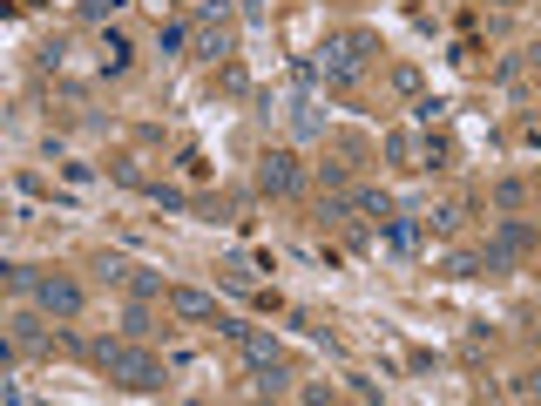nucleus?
<instances>
[{
  "mask_svg": "<svg viewBox=\"0 0 541 406\" xmlns=\"http://www.w3.org/2000/svg\"><path fill=\"white\" fill-rule=\"evenodd\" d=\"M88 359L102 366V379L129 386V393H156V386L170 379L156 352H136V346H122V339H95V346H88Z\"/></svg>",
  "mask_w": 541,
  "mask_h": 406,
  "instance_id": "nucleus-1",
  "label": "nucleus"
},
{
  "mask_svg": "<svg viewBox=\"0 0 541 406\" xmlns=\"http://www.w3.org/2000/svg\"><path fill=\"white\" fill-rule=\"evenodd\" d=\"M312 68L332 88H359L366 68H372V34H339V41H325V48L312 55Z\"/></svg>",
  "mask_w": 541,
  "mask_h": 406,
  "instance_id": "nucleus-2",
  "label": "nucleus"
},
{
  "mask_svg": "<svg viewBox=\"0 0 541 406\" xmlns=\"http://www.w3.org/2000/svg\"><path fill=\"white\" fill-rule=\"evenodd\" d=\"M257 190H264V197H298V190H305V163H298L291 149H264V156H257Z\"/></svg>",
  "mask_w": 541,
  "mask_h": 406,
  "instance_id": "nucleus-3",
  "label": "nucleus"
},
{
  "mask_svg": "<svg viewBox=\"0 0 541 406\" xmlns=\"http://www.w3.org/2000/svg\"><path fill=\"white\" fill-rule=\"evenodd\" d=\"M95 271H102L109 285H122L129 298H143V305H156V298L170 291V285H163V271H149V264H129V258H115V251H109L102 264H95Z\"/></svg>",
  "mask_w": 541,
  "mask_h": 406,
  "instance_id": "nucleus-4",
  "label": "nucleus"
},
{
  "mask_svg": "<svg viewBox=\"0 0 541 406\" xmlns=\"http://www.w3.org/2000/svg\"><path fill=\"white\" fill-rule=\"evenodd\" d=\"M28 298L48 312V319H75V312H82V285H75L68 271H34V291H28Z\"/></svg>",
  "mask_w": 541,
  "mask_h": 406,
  "instance_id": "nucleus-5",
  "label": "nucleus"
},
{
  "mask_svg": "<svg viewBox=\"0 0 541 406\" xmlns=\"http://www.w3.org/2000/svg\"><path fill=\"white\" fill-rule=\"evenodd\" d=\"M7 339H14V352H34V359H41V352L55 346L48 312H41V305H34V312H14V319H7Z\"/></svg>",
  "mask_w": 541,
  "mask_h": 406,
  "instance_id": "nucleus-6",
  "label": "nucleus"
},
{
  "mask_svg": "<svg viewBox=\"0 0 541 406\" xmlns=\"http://www.w3.org/2000/svg\"><path fill=\"white\" fill-rule=\"evenodd\" d=\"M487 244H494V251H508V258H528V251H535V224H528L521 210H508V217L494 224V237H487Z\"/></svg>",
  "mask_w": 541,
  "mask_h": 406,
  "instance_id": "nucleus-7",
  "label": "nucleus"
},
{
  "mask_svg": "<svg viewBox=\"0 0 541 406\" xmlns=\"http://www.w3.org/2000/svg\"><path fill=\"white\" fill-rule=\"evenodd\" d=\"M163 298H170L176 319H190V325H210V319H217V298H210V291H197V285H170Z\"/></svg>",
  "mask_w": 541,
  "mask_h": 406,
  "instance_id": "nucleus-8",
  "label": "nucleus"
},
{
  "mask_svg": "<svg viewBox=\"0 0 541 406\" xmlns=\"http://www.w3.org/2000/svg\"><path fill=\"white\" fill-rule=\"evenodd\" d=\"M129 61H136V41H129L122 28H102V48H95V68H102V75H122Z\"/></svg>",
  "mask_w": 541,
  "mask_h": 406,
  "instance_id": "nucleus-9",
  "label": "nucleus"
},
{
  "mask_svg": "<svg viewBox=\"0 0 541 406\" xmlns=\"http://www.w3.org/2000/svg\"><path fill=\"white\" fill-rule=\"evenodd\" d=\"M190 48H197L203 61H230V55H237V34H230L224 21H203V28L190 34Z\"/></svg>",
  "mask_w": 541,
  "mask_h": 406,
  "instance_id": "nucleus-10",
  "label": "nucleus"
},
{
  "mask_svg": "<svg viewBox=\"0 0 541 406\" xmlns=\"http://www.w3.org/2000/svg\"><path fill=\"white\" fill-rule=\"evenodd\" d=\"M386 156L406 163V170H427V143H420V129H393V136H386Z\"/></svg>",
  "mask_w": 541,
  "mask_h": 406,
  "instance_id": "nucleus-11",
  "label": "nucleus"
},
{
  "mask_svg": "<svg viewBox=\"0 0 541 406\" xmlns=\"http://www.w3.org/2000/svg\"><path fill=\"white\" fill-rule=\"evenodd\" d=\"M345 203H352L359 217H372V224H386V217H393V197H386V190H372V183H359Z\"/></svg>",
  "mask_w": 541,
  "mask_h": 406,
  "instance_id": "nucleus-12",
  "label": "nucleus"
},
{
  "mask_svg": "<svg viewBox=\"0 0 541 406\" xmlns=\"http://www.w3.org/2000/svg\"><path fill=\"white\" fill-rule=\"evenodd\" d=\"M285 393H291V366H285V359L257 366V400H285Z\"/></svg>",
  "mask_w": 541,
  "mask_h": 406,
  "instance_id": "nucleus-13",
  "label": "nucleus"
},
{
  "mask_svg": "<svg viewBox=\"0 0 541 406\" xmlns=\"http://www.w3.org/2000/svg\"><path fill=\"white\" fill-rule=\"evenodd\" d=\"M386 244H393L399 258H413L420 251V217H386Z\"/></svg>",
  "mask_w": 541,
  "mask_h": 406,
  "instance_id": "nucleus-14",
  "label": "nucleus"
},
{
  "mask_svg": "<svg viewBox=\"0 0 541 406\" xmlns=\"http://www.w3.org/2000/svg\"><path fill=\"white\" fill-rule=\"evenodd\" d=\"M237 346H244V359H251V373H257V366H271V359H285V352H278V339H264V332H251V325L237 332Z\"/></svg>",
  "mask_w": 541,
  "mask_h": 406,
  "instance_id": "nucleus-15",
  "label": "nucleus"
},
{
  "mask_svg": "<svg viewBox=\"0 0 541 406\" xmlns=\"http://www.w3.org/2000/svg\"><path fill=\"white\" fill-rule=\"evenodd\" d=\"M487 197H494V210H528V183H521V176H501Z\"/></svg>",
  "mask_w": 541,
  "mask_h": 406,
  "instance_id": "nucleus-16",
  "label": "nucleus"
},
{
  "mask_svg": "<svg viewBox=\"0 0 541 406\" xmlns=\"http://www.w3.org/2000/svg\"><path fill=\"white\" fill-rule=\"evenodd\" d=\"M122 332H129V339H149V332H156V319H149L143 298H129V312H122Z\"/></svg>",
  "mask_w": 541,
  "mask_h": 406,
  "instance_id": "nucleus-17",
  "label": "nucleus"
},
{
  "mask_svg": "<svg viewBox=\"0 0 541 406\" xmlns=\"http://www.w3.org/2000/svg\"><path fill=\"white\" fill-rule=\"evenodd\" d=\"M521 75H528V48H514V55L494 61V82H521Z\"/></svg>",
  "mask_w": 541,
  "mask_h": 406,
  "instance_id": "nucleus-18",
  "label": "nucleus"
},
{
  "mask_svg": "<svg viewBox=\"0 0 541 406\" xmlns=\"http://www.w3.org/2000/svg\"><path fill=\"white\" fill-rule=\"evenodd\" d=\"M291 129H298V136H325V116H318L312 102H298V109H291Z\"/></svg>",
  "mask_w": 541,
  "mask_h": 406,
  "instance_id": "nucleus-19",
  "label": "nucleus"
},
{
  "mask_svg": "<svg viewBox=\"0 0 541 406\" xmlns=\"http://www.w3.org/2000/svg\"><path fill=\"white\" fill-rule=\"evenodd\" d=\"M75 7H82V21H109V14H122L129 0H75Z\"/></svg>",
  "mask_w": 541,
  "mask_h": 406,
  "instance_id": "nucleus-20",
  "label": "nucleus"
},
{
  "mask_svg": "<svg viewBox=\"0 0 541 406\" xmlns=\"http://www.w3.org/2000/svg\"><path fill=\"white\" fill-rule=\"evenodd\" d=\"M0 285L7 291H34V271L28 264H0Z\"/></svg>",
  "mask_w": 541,
  "mask_h": 406,
  "instance_id": "nucleus-21",
  "label": "nucleus"
},
{
  "mask_svg": "<svg viewBox=\"0 0 541 406\" xmlns=\"http://www.w3.org/2000/svg\"><path fill=\"white\" fill-rule=\"evenodd\" d=\"M224 285H230V291H251V264H244V258H224Z\"/></svg>",
  "mask_w": 541,
  "mask_h": 406,
  "instance_id": "nucleus-22",
  "label": "nucleus"
},
{
  "mask_svg": "<svg viewBox=\"0 0 541 406\" xmlns=\"http://www.w3.org/2000/svg\"><path fill=\"white\" fill-rule=\"evenodd\" d=\"M109 170H115V183H129V190H149V176L136 170V163H129V156H122V163H109Z\"/></svg>",
  "mask_w": 541,
  "mask_h": 406,
  "instance_id": "nucleus-23",
  "label": "nucleus"
},
{
  "mask_svg": "<svg viewBox=\"0 0 541 406\" xmlns=\"http://www.w3.org/2000/svg\"><path fill=\"white\" fill-rule=\"evenodd\" d=\"M149 197L163 203V210H190V197H183V190H170V183H149Z\"/></svg>",
  "mask_w": 541,
  "mask_h": 406,
  "instance_id": "nucleus-24",
  "label": "nucleus"
},
{
  "mask_svg": "<svg viewBox=\"0 0 541 406\" xmlns=\"http://www.w3.org/2000/svg\"><path fill=\"white\" fill-rule=\"evenodd\" d=\"M427 224H433V231H460V203H440Z\"/></svg>",
  "mask_w": 541,
  "mask_h": 406,
  "instance_id": "nucleus-25",
  "label": "nucleus"
},
{
  "mask_svg": "<svg viewBox=\"0 0 541 406\" xmlns=\"http://www.w3.org/2000/svg\"><path fill=\"white\" fill-rule=\"evenodd\" d=\"M393 88H399V95H420V68H406V61H399V68H393Z\"/></svg>",
  "mask_w": 541,
  "mask_h": 406,
  "instance_id": "nucleus-26",
  "label": "nucleus"
},
{
  "mask_svg": "<svg viewBox=\"0 0 541 406\" xmlns=\"http://www.w3.org/2000/svg\"><path fill=\"white\" fill-rule=\"evenodd\" d=\"M183 41H190V28H163V34H156V48H163V55H176Z\"/></svg>",
  "mask_w": 541,
  "mask_h": 406,
  "instance_id": "nucleus-27",
  "label": "nucleus"
},
{
  "mask_svg": "<svg viewBox=\"0 0 541 406\" xmlns=\"http://www.w3.org/2000/svg\"><path fill=\"white\" fill-rule=\"evenodd\" d=\"M318 183L325 190H345V163H318Z\"/></svg>",
  "mask_w": 541,
  "mask_h": 406,
  "instance_id": "nucleus-28",
  "label": "nucleus"
},
{
  "mask_svg": "<svg viewBox=\"0 0 541 406\" xmlns=\"http://www.w3.org/2000/svg\"><path fill=\"white\" fill-rule=\"evenodd\" d=\"M0 366H7V359H0Z\"/></svg>",
  "mask_w": 541,
  "mask_h": 406,
  "instance_id": "nucleus-29",
  "label": "nucleus"
}]
</instances>
